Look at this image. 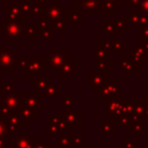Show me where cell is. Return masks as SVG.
Instances as JSON below:
<instances>
[{"label":"cell","mask_w":148,"mask_h":148,"mask_svg":"<svg viewBox=\"0 0 148 148\" xmlns=\"http://www.w3.org/2000/svg\"><path fill=\"white\" fill-rule=\"evenodd\" d=\"M32 148H52V142L50 140H47V141H36V143Z\"/></svg>","instance_id":"cell-29"},{"label":"cell","mask_w":148,"mask_h":148,"mask_svg":"<svg viewBox=\"0 0 148 148\" xmlns=\"http://www.w3.org/2000/svg\"><path fill=\"white\" fill-rule=\"evenodd\" d=\"M39 35L43 37V39H51L52 38V30H43L39 32Z\"/></svg>","instance_id":"cell-34"},{"label":"cell","mask_w":148,"mask_h":148,"mask_svg":"<svg viewBox=\"0 0 148 148\" xmlns=\"http://www.w3.org/2000/svg\"><path fill=\"white\" fill-rule=\"evenodd\" d=\"M12 113H14V112H12L6 105L1 104V106H0V116H9Z\"/></svg>","instance_id":"cell-33"},{"label":"cell","mask_w":148,"mask_h":148,"mask_svg":"<svg viewBox=\"0 0 148 148\" xmlns=\"http://www.w3.org/2000/svg\"><path fill=\"white\" fill-rule=\"evenodd\" d=\"M43 15H45L49 20H51L52 22L62 17V13H64V8L61 5L58 3H51V5H43Z\"/></svg>","instance_id":"cell-9"},{"label":"cell","mask_w":148,"mask_h":148,"mask_svg":"<svg viewBox=\"0 0 148 148\" xmlns=\"http://www.w3.org/2000/svg\"><path fill=\"white\" fill-rule=\"evenodd\" d=\"M62 118V114H47V135H57L58 138L61 136L62 131L60 128V123Z\"/></svg>","instance_id":"cell-6"},{"label":"cell","mask_w":148,"mask_h":148,"mask_svg":"<svg viewBox=\"0 0 148 148\" xmlns=\"http://www.w3.org/2000/svg\"><path fill=\"white\" fill-rule=\"evenodd\" d=\"M74 9L82 14H97L96 0H74Z\"/></svg>","instance_id":"cell-7"},{"label":"cell","mask_w":148,"mask_h":148,"mask_svg":"<svg viewBox=\"0 0 148 148\" xmlns=\"http://www.w3.org/2000/svg\"><path fill=\"white\" fill-rule=\"evenodd\" d=\"M23 35L25 36L27 40H35L38 36V30L32 25H25L23 29Z\"/></svg>","instance_id":"cell-23"},{"label":"cell","mask_w":148,"mask_h":148,"mask_svg":"<svg viewBox=\"0 0 148 148\" xmlns=\"http://www.w3.org/2000/svg\"><path fill=\"white\" fill-rule=\"evenodd\" d=\"M73 101H74V98H73L72 94H69V92L68 94H62V101H61L62 110H69L73 105Z\"/></svg>","instance_id":"cell-25"},{"label":"cell","mask_w":148,"mask_h":148,"mask_svg":"<svg viewBox=\"0 0 148 148\" xmlns=\"http://www.w3.org/2000/svg\"><path fill=\"white\" fill-rule=\"evenodd\" d=\"M15 3L18 5V7L21 8L22 13L25 15V14H31V10H32V3H31V0H15Z\"/></svg>","instance_id":"cell-24"},{"label":"cell","mask_w":148,"mask_h":148,"mask_svg":"<svg viewBox=\"0 0 148 148\" xmlns=\"http://www.w3.org/2000/svg\"><path fill=\"white\" fill-rule=\"evenodd\" d=\"M104 82H105V79L102 74H97V73L89 74V86L90 88H94L95 91H98V88H102Z\"/></svg>","instance_id":"cell-19"},{"label":"cell","mask_w":148,"mask_h":148,"mask_svg":"<svg viewBox=\"0 0 148 148\" xmlns=\"http://www.w3.org/2000/svg\"><path fill=\"white\" fill-rule=\"evenodd\" d=\"M95 69H96V72L108 73V61H104V60H96V61H95Z\"/></svg>","instance_id":"cell-27"},{"label":"cell","mask_w":148,"mask_h":148,"mask_svg":"<svg viewBox=\"0 0 148 148\" xmlns=\"http://www.w3.org/2000/svg\"><path fill=\"white\" fill-rule=\"evenodd\" d=\"M0 1H2V2H5V3H8V2H9V0H0Z\"/></svg>","instance_id":"cell-37"},{"label":"cell","mask_w":148,"mask_h":148,"mask_svg":"<svg viewBox=\"0 0 148 148\" xmlns=\"http://www.w3.org/2000/svg\"><path fill=\"white\" fill-rule=\"evenodd\" d=\"M52 83V80L50 77H35L31 79V88H35L37 90V92H42L44 91L50 84Z\"/></svg>","instance_id":"cell-17"},{"label":"cell","mask_w":148,"mask_h":148,"mask_svg":"<svg viewBox=\"0 0 148 148\" xmlns=\"http://www.w3.org/2000/svg\"><path fill=\"white\" fill-rule=\"evenodd\" d=\"M58 92H61V89L58 88L57 83H53V82H52V83H51L44 91H42V92H36V94H38V96H39L40 98H45V97L57 98Z\"/></svg>","instance_id":"cell-20"},{"label":"cell","mask_w":148,"mask_h":148,"mask_svg":"<svg viewBox=\"0 0 148 148\" xmlns=\"http://www.w3.org/2000/svg\"><path fill=\"white\" fill-rule=\"evenodd\" d=\"M62 17L66 20L68 24H83V14L74 8L64 9Z\"/></svg>","instance_id":"cell-13"},{"label":"cell","mask_w":148,"mask_h":148,"mask_svg":"<svg viewBox=\"0 0 148 148\" xmlns=\"http://www.w3.org/2000/svg\"><path fill=\"white\" fill-rule=\"evenodd\" d=\"M0 104H3L6 105L12 112H17L18 109L21 108L22 103H21V98L18 95H10L6 98H1L0 99Z\"/></svg>","instance_id":"cell-16"},{"label":"cell","mask_w":148,"mask_h":148,"mask_svg":"<svg viewBox=\"0 0 148 148\" xmlns=\"http://www.w3.org/2000/svg\"><path fill=\"white\" fill-rule=\"evenodd\" d=\"M15 53L10 51L9 46H1L0 53V72L13 73L15 72Z\"/></svg>","instance_id":"cell-3"},{"label":"cell","mask_w":148,"mask_h":148,"mask_svg":"<svg viewBox=\"0 0 148 148\" xmlns=\"http://www.w3.org/2000/svg\"><path fill=\"white\" fill-rule=\"evenodd\" d=\"M0 53H1V46H0Z\"/></svg>","instance_id":"cell-39"},{"label":"cell","mask_w":148,"mask_h":148,"mask_svg":"<svg viewBox=\"0 0 148 148\" xmlns=\"http://www.w3.org/2000/svg\"><path fill=\"white\" fill-rule=\"evenodd\" d=\"M80 148H89V147H80Z\"/></svg>","instance_id":"cell-38"},{"label":"cell","mask_w":148,"mask_h":148,"mask_svg":"<svg viewBox=\"0 0 148 148\" xmlns=\"http://www.w3.org/2000/svg\"><path fill=\"white\" fill-rule=\"evenodd\" d=\"M22 15H24L16 3H6L5 5V21H10V20H16L20 18Z\"/></svg>","instance_id":"cell-15"},{"label":"cell","mask_w":148,"mask_h":148,"mask_svg":"<svg viewBox=\"0 0 148 148\" xmlns=\"http://www.w3.org/2000/svg\"><path fill=\"white\" fill-rule=\"evenodd\" d=\"M30 60H31V57H18V58H15V66L18 67L21 72L25 73Z\"/></svg>","instance_id":"cell-22"},{"label":"cell","mask_w":148,"mask_h":148,"mask_svg":"<svg viewBox=\"0 0 148 148\" xmlns=\"http://www.w3.org/2000/svg\"><path fill=\"white\" fill-rule=\"evenodd\" d=\"M43 12H44V9H43V5H34L32 6V10H31V14H36L37 16H39V15H43Z\"/></svg>","instance_id":"cell-30"},{"label":"cell","mask_w":148,"mask_h":148,"mask_svg":"<svg viewBox=\"0 0 148 148\" xmlns=\"http://www.w3.org/2000/svg\"><path fill=\"white\" fill-rule=\"evenodd\" d=\"M25 23V15H22L20 18L5 21L3 24L0 25V35L5 37V39H18L23 34V27Z\"/></svg>","instance_id":"cell-1"},{"label":"cell","mask_w":148,"mask_h":148,"mask_svg":"<svg viewBox=\"0 0 148 148\" xmlns=\"http://www.w3.org/2000/svg\"><path fill=\"white\" fill-rule=\"evenodd\" d=\"M18 96L22 104L28 105L35 110H39L42 108V102L38 94H18Z\"/></svg>","instance_id":"cell-12"},{"label":"cell","mask_w":148,"mask_h":148,"mask_svg":"<svg viewBox=\"0 0 148 148\" xmlns=\"http://www.w3.org/2000/svg\"><path fill=\"white\" fill-rule=\"evenodd\" d=\"M15 83H8V82H3L0 83V99L1 98H6L10 95H14L15 92Z\"/></svg>","instance_id":"cell-21"},{"label":"cell","mask_w":148,"mask_h":148,"mask_svg":"<svg viewBox=\"0 0 148 148\" xmlns=\"http://www.w3.org/2000/svg\"><path fill=\"white\" fill-rule=\"evenodd\" d=\"M17 114L22 121V125H30L31 120L36 119V110L24 104L21 105V108L17 111Z\"/></svg>","instance_id":"cell-11"},{"label":"cell","mask_w":148,"mask_h":148,"mask_svg":"<svg viewBox=\"0 0 148 148\" xmlns=\"http://www.w3.org/2000/svg\"><path fill=\"white\" fill-rule=\"evenodd\" d=\"M68 54L66 51H62L61 46H58L57 52H49L47 53V60H49V67H51L53 73H57L59 68L64 65L66 61Z\"/></svg>","instance_id":"cell-4"},{"label":"cell","mask_w":148,"mask_h":148,"mask_svg":"<svg viewBox=\"0 0 148 148\" xmlns=\"http://www.w3.org/2000/svg\"><path fill=\"white\" fill-rule=\"evenodd\" d=\"M37 2H38L39 5H46V3H47L46 0H37Z\"/></svg>","instance_id":"cell-36"},{"label":"cell","mask_w":148,"mask_h":148,"mask_svg":"<svg viewBox=\"0 0 148 148\" xmlns=\"http://www.w3.org/2000/svg\"><path fill=\"white\" fill-rule=\"evenodd\" d=\"M52 21L49 20L45 15H39L37 16V20H36V28L38 30V35L40 31L43 30H52L53 29V25H52Z\"/></svg>","instance_id":"cell-18"},{"label":"cell","mask_w":148,"mask_h":148,"mask_svg":"<svg viewBox=\"0 0 148 148\" xmlns=\"http://www.w3.org/2000/svg\"><path fill=\"white\" fill-rule=\"evenodd\" d=\"M82 141H83V136L82 135L72 136V139H71V146H79Z\"/></svg>","instance_id":"cell-31"},{"label":"cell","mask_w":148,"mask_h":148,"mask_svg":"<svg viewBox=\"0 0 148 148\" xmlns=\"http://www.w3.org/2000/svg\"><path fill=\"white\" fill-rule=\"evenodd\" d=\"M0 119L5 123V125L7 126V132L9 135H16V133L20 131L22 121L17 114V112H14L9 116H0Z\"/></svg>","instance_id":"cell-5"},{"label":"cell","mask_w":148,"mask_h":148,"mask_svg":"<svg viewBox=\"0 0 148 148\" xmlns=\"http://www.w3.org/2000/svg\"><path fill=\"white\" fill-rule=\"evenodd\" d=\"M47 67H49V60L46 57H31L25 74L30 79L39 77L42 73L46 72Z\"/></svg>","instance_id":"cell-2"},{"label":"cell","mask_w":148,"mask_h":148,"mask_svg":"<svg viewBox=\"0 0 148 148\" xmlns=\"http://www.w3.org/2000/svg\"><path fill=\"white\" fill-rule=\"evenodd\" d=\"M52 25H53V29H56V30H67V28H68V23L66 22V20L64 17H60V18L53 21Z\"/></svg>","instance_id":"cell-26"},{"label":"cell","mask_w":148,"mask_h":148,"mask_svg":"<svg viewBox=\"0 0 148 148\" xmlns=\"http://www.w3.org/2000/svg\"><path fill=\"white\" fill-rule=\"evenodd\" d=\"M76 71H77V62H75L73 60V58L68 56L66 61L64 62V65L57 72V75L59 77H64V76L65 77H71Z\"/></svg>","instance_id":"cell-10"},{"label":"cell","mask_w":148,"mask_h":148,"mask_svg":"<svg viewBox=\"0 0 148 148\" xmlns=\"http://www.w3.org/2000/svg\"><path fill=\"white\" fill-rule=\"evenodd\" d=\"M62 116L67 121V130H76L82 123V116L79 114L77 110H62Z\"/></svg>","instance_id":"cell-8"},{"label":"cell","mask_w":148,"mask_h":148,"mask_svg":"<svg viewBox=\"0 0 148 148\" xmlns=\"http://www.w3.org/2000/svg\"><path fill=\"white\" fill-rule=\"evenodd\" d=\"M14 142L16 148H32L36 143V138L34 135H28L24 131H21V134Z\"/></svg>","instance_id":"cell-14"},{"label":"cell","mask_w":148,"mask_h":148,"mask_svg":"<svg viewBox=\"0 0 148 148\" xmlns=\"http://www.w3.org/2000/svg\"><path fill=\"white\" fill-rule=\"evenodd\" d=\"M71 139H72V136H69V135H61V136H59V146L64 147V148H67L71 145Z\"/></svg>","instance_id":"cell-28"},{"label":"cell","mask_w":148,"mask_h":148,"mask_svg":"<svg viewBox=\"0 0 148 148\" xmlns=\"http://www.w3.org/2000/svg\"><path fill=\"white\" fill-rule=\"evenodd\" d=\"M0 148H6V141L3 139H0Z\"/></svg>","instance_id":"cell-35"},{"label":"cell","mask_w":148,"mask_h":148,"mask_svg":"<svg viewBox=\"0 0 148 148\" xmlns=\"http://www.w3.org/2000/svg\"><path fill=\"white\" fill-rule=\"evenodd\" d=\"M7 134H8V132H7V126H6L5 123L0 119V139H3Z\"/></svg>","instance_id":"cell-32"}]
</instances>
